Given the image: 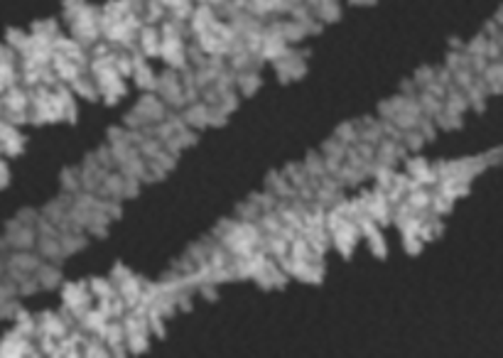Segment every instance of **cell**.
I'll list each match as a JSON object with an SVG mask.
<instances>
[{"label": "cell", "mask_w": 503, "mask_h": 358, "mask_svg": "<svg viewBox=\"0 0 503 358\" xmlns=\"http://www.w3.org/2000/svg\"><path fill=\"white\" fill-rule=\"evenodd\" d=\"M39 255H42V260H54V263H61V258H64V253H61V245H59V238H44V236H39Z\"/></svg>", "instance_id": "6da1fadb"}, {"label": "cell", "mask_w": 503, "mask_h": 358, "mask_svg": "<svg viewBox=\"0 0 503 358\" xmlns=\"http://www.w3.org/2000/svg\"><path fill=\"white\" fill-rule=\"evenodd\" d=\"M432 79H435V69L425 66V69H417V74H415L413 81H415V86H417V89H422V86H425V84H430Z\"/></svg>", "instance_id": "7a4b0ae2"}]
</instances>
